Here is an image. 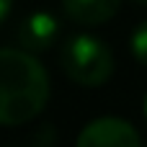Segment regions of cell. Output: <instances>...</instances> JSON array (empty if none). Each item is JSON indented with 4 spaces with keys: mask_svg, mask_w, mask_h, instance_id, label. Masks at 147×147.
Returning <instances> with one entry per match:
<instances>
[{
    "mask_svg": "<svg viewBox=\"0 0 147 147\" xmlns=\"http://www.w3.org/2000/svg\"><path fill=\"white\" fill-rule=\"evenodd\" d=\"M134 3H140V5H147V0H134Z\"/></svg>",
    "mask_w": 147,
    "mask_h": 147,
    "instance_id": "cell-9",
    "label": "cell"
},
{
    "mask_svg": "<svg viewBox=\"0 0 147 147\" xmlns=\"http://www.w3.org/2000/svg\"><path fill=\"white\" fill-rule=\"evenodd\" d=\"M54 142H57V134L52 127H41L34 137V147H54Z\"/></svg>",
    "mask_w": 147,
    "mask_h": 147,
    "instance_id": "cell-7",
    "label": "cell"
},
{
    "mask_svg": "<svg viewBox=\"0 0 147 147\" xmlns=\"http://www.w3.org/2000/svg\"><path fill=\"white\" fill-rule=\"evenodd\" d=\"M62 70L72 83L96 88L111 78L114 54L101 39L90 34H78V36H70L62 49Z\"/></svg>",
    "mask_w": 147,
    "mask_h": 147,
    "instance_id": "cell-2",
    "label": "cell"
},
{
    "mask_svg": "<svg viewBox=\"0 0 147 147\" xmlns=\"http://www.w3.org/2000/svg\"><path fill=\"white\" fill-rule=\"evenodd\" d=\"M78 147H142V142L129 121L116 116H101L80 132Z\"/></svg>",
    "mask_w": 147,
    "mask_h": 147,
    "instance_id": "cell-3",
    "label": "cell"
},
{
    "mask_svg": "<svg viewBox=\"0 0 147 147\" xmlns=\"http://www.w3.org/2000/svg\"><path fill=\"white\" fill-rule=\"evenodd\" d=\"M132 54L140 65L147 67V21H142L132 34Z\"/></svg>",
    "mask_w": 147,
    "mask_h": 147,
    "instance_id": "cell-6",
    "label": "cell"
},
{
    "mask_svg": "<svg viewBox=\"0 0 147 147\" xmlns=\"http://www.w3.org/2000/svg\"><path fill=\"white\" fill-rule=\"evenodd\" d=\"M49 75L26 49H0V124L18 127L44 111Z\"/></svg>",
    "mask_w": 147,
    "mask_h": 147,
    "instance_id": "cell-1",
    "label": "cell"
},
{
    "mask_svg": "<svg viewBox=\"0 0 147 147\" xmlns=\"http://www.w3.org/2000/svg\"><path fill=\"white\" fill-rule=\"evenodd\" d=\"M145 116H147V98H145Z\"/></svg>",
    "mask_w": 147,
    "mask_h": 147,
    "instance_id": "cell-10",
    "label": "cell"
},
{
    "mask_svg": "<svg viewBox=\"0 0 147 147\" xmlns=\"http://www.w3.org/2000/svg\"><path fill=\"white\" fill-rule=\"evenodd\" d=\"M121 0H62V10L80 26H98L116 16Z\"/></svg>",
    "mask_w": 147,
    "mask_h": 147,
    "instance_id": "cell-5",
    "label": "cell"
},
{
    "mask_svg": "<svg viewBox=\"0 0 147 147\" xmlns=\"http://www.w3.org/2000/svg\"><path fill=\"white\" fill-rule=\"evenodd\" d=\"M57 31H59L57 18L52 13L39 10V13H31L28 18L21 21V26H18V41H21V47L26 52H34V54L36 52H47L54 44Z\"/></svg>",
    "mask_w": 147,
    "mask_h": 147,
    "instance_id": "cell-4",
    "label": "cell"
},
{
    "mask_svg": "<svg viewBox=\"0 0 147 147\" xmlns=\"http://www.w3.org/2000/svg\"><path fill=\"white\" fill-rule=\"evenodd\" d=\"M10 8H13V0H0V23H3L5 16L10 13Z\"/></svg>",
    "mask_w": 147,
    "mask_h": 147,
    "instance_id": "cell-8",
    "label": "cell"
}]
</instances>
